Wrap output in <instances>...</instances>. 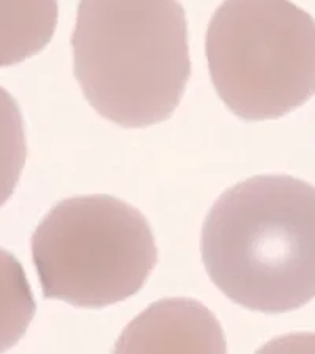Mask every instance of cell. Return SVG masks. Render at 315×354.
Returning <instances> with one entry per match:
<instances>
[{
	"mask_svg": "<svg viewBox=\"0 0 315 354\" xmlns=\"http://www.w3.org/2000/svg\"><path fill=\"white\" fill-rule=\"evenodd\" d=\"M213 283L244 309L284 313L315 298V186L289 175L238 183L202 228Z\"/></svg>",
	"mask_w": 315,
	"mask_h": 354,
	"instance_id": "6da1fadb",
	"label": "cell"
},
{
	"mask_svg": "<svg viewBox=\"0 0 315 354\" xmlns=\"http://www.w3.org/2000/svg\"><path fill=\"white\" fill-rule=\"evenodd\" d=\"M74 76L89 104L122 128L172 117L191 76L179 0H79Z\"/></svg>",
	"mask_w": 315,
	"mask_h": 354,
	"instance_id": "7a4b0ae2",
	"label": "cell"
},
{
	"mask_svg": "<svg viewBox=\"0 0 315 354\" xmlns=\"http://www.w3.org/2000/svg\"><path fill=\"white\" fill-rule=\"evenodd\" d=\"M205 54L217 95L243 120L284 117L315 95V19L290 0H224Z\"/></svg>",
	"mask_w": 315,
	"mask_h": 354,
	"instance_id": "3957f363",
	"label": "cell"
},
{
	"mask_svg": "<svg viewBox=\"0 0 315 354\" xmlns=\"http://www.w3.org/2000/svg\"><path fill=\"white\" fill-rule=\"evenodd\" d=\"M46 298L100 309L136 295L158 261L152 228L139 209L111 196L57 203L33 236Z\"/></svg>",
	"mask_w": 315,
	"mask_h": 354,
	"instance_id": "277c9868",
	"label": "cell"
},
{
	"mask_svg": "<svg viewBox=\"0 0 315 354\" xmlns=\"http://www.w3.org/2000/svg\"><path fill=\"white\" fill-rule=\"evenodd\" d=\"M117 351H226L224 334L207 307L192 299L153 304L129 324Z\"/></svg>",
	"mask_w": 315,
	"mask_h": 354,
	"instance_id": "5b68a950",
	"label": "cell"
},
{
	"mask_svg": "<svg viewBox=\"0 0 315 354\" xmlns=\"http://www.w3.org/2000/svg\"><path fill=\"white\" fill-rule=\"evenodd\" d=\"M59 0H0V66L38 54L53 39Z\"/></svg>",
	"mask_w": 315,
	"mask_h": 354,
	"instance_id": "8992f818",
	"label": "cell"
}]
</instances>
